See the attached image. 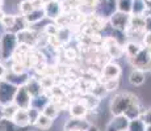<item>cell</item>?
Wrapping results in <instances>:
<instances>
[{"mask_svg":"<svg viewBox=\"0 0 151 131\" xmlns=\"http://www.w3.org/2000/svg\"><path fill=\"white\" fill-rule=\"evenodd\" d=\"M30 1H32V4H33L34 8H43L46 4L43 0H30Z\"/></svg>","mask_w":151,"mask_h":131,"instance_id":"obj_36","label":"cell"},{"mask_svg":"<svg viewBox=\"0 0 151 131\" xmlns=\"http://www.w3.org/2000/svg\"><path fill=\"white\" fill-rule=\"evenodd\" d=\"M146 80V75H145V71L143 69H139V68H135L130 72L129 75V83L134 87H139L145 83Z\"/></svg>","mask_w":151,"mask_h":131,"instance_id":"obj_16","label":"cell"},{"mask_svg":"<svg viewBox=\"0 0 151 131\" xmlns=\"http://www.w3.org/2000/svg\"><path fill=\"white\" fill-rule=\"evenodd\" d=\"M87 131H100V130H99L96 126H92V125H91V126H89V129L87 130Z\"/></svg>","mask_w":151,"mask_h":131,"instance_id":"obj_39","label":"cell"},{"mask_svg":"<svg viewBox=\"0 0 151 131\" xmlns=\"http://www.w3.org/2000/svg\"><path fill=\"white\" fill-rule=\"evenodd\" d=\"M91 126L88 121H86L84 118H74L71 117L67 122L65 123V129L68 130H80V131H87Z\"/></svg>","mask_w":151,"mask_h":131,"instance_id":"obj_11","label":"cell"},{"mask_svg":"<svg viewBox=\"0 0 151 131\" xmlns=\"http://www.w3.org/2000/svg\"><path fill=\"white\" fill-rule=\"evenodd\" d=\"M24 17L28 24H36V22L41 21L43 17H46L45 9L43 8H34L32 12H29L28 14H24Z\"/></svg>","mask_w":151,"mask_h":131,"instance_id":"obj_18","label":"cell"},{"mask_svg":"<svg viewBox=\"0 0 151 131\" xmlns=\"http://www.w3.org/2000/svg\"><path fill=\"white\" fill-rule=\"evenodd\" d=\"M33 9H34V7H33V4H32L30 0H22V1L20 3V5H19V11L22 14H28Z\"/></svg>","mask_w":151,"mask_h":131,"instance_id":"obj_30","label":"cell"},{"mask_svg":"<svg viewBox=\"0 0 151 131\" xmlns=\"http://www.w3.org/2000/svg\"><path fill=\"white\" fill-rule=\"evenodd\" d=\"M133 104H138V98L133 93H118L110 102V110L114 115H121Z\"/></svg>","mask_w":151,"mask_h":131,"instance_id":"obj_1","label":"cell"},{"mask_svg":"<svg viewBox=\"0 0 151 131\" xmlns=\"http://www.w3.org/2000/svg\"><path fill=\"white\" fill-rule=\"evenodd\" d=\"M45 33L47 34L49 37L50 36H58V33H59V28H58L57 24H47L45 26Z\"/></svg>","mask_w":151,"mask_h":131,"instance_id":"obj_33","label":"cell"},{"mask_svg":"<svg viewBox=\"0 0 151 131\" xmlns=\"http://www.w3.org/2000/svg\"><path fill=\"white\" fill-rule=\"evenodd\" d=\"M3 24V26L7 29H9V30H12L13 26H14V22H16V16H13V14H5L4 19L0 21Z\"/></svg>","mask_w":151,"mask_h":131,"instance_id":"obj_29","label":"cell"},{"mask_svg":"<svg viewBox=\"0 0 151 131\" xmlns=\"http://www.w3.org/2000/svg\"><path fill=\"white\" fill-rule=\"evenodd\" d=\"M130 17L132 16H130L129 13L117 11V12H114L110 16V26L120 31L127 30V28H129V25H130Z\"/></svg>","mask_w":151,"mask_h":131,"instance_id":"obj_5","label":"cell"},{"mask_svg":"<svg viewBox=\"0 0 151 131\" xmlns=\"http://www.w3.org/2000/svg\"><path fill=\"white\" fill-rule=\"evenodd\" d=\"M143 45H145V47L151 50V31H146L143 34Z\"/></svg>","mask_w":151,"mask_h":131,"instance_id":"obj_34","label":"cell"},{"mask_svg":"<svg viewBox=\"0 0 151 131\" xmlns=\"http://www.w3.org/2000/svg\"><path fill=\"white\" fill-rule=\"evenodd\" d=\"M34 126H36L37 129H41V130H49L51 126H53V118L47 117V115H45L43 113H41L38 121L36 122Z\"/></svg>","mask_w":151,"mask_h":131,"instance_id":"obj_21","label":"cell"},{"mask_svg":"<svg viewBox=\"0 0 151 131\" xmlns=\"http://www.w3.org/2000/svg\"><path fill=\"white\" fill-rule=\"evenodd\" d=\"M0 59H3V57H1V45H0Z\"/></svg>","mask_w":151,"mask_h":131,"instance_id":"obj_43","label":"cell"},{"mask_svg":"<svg viewBox=\"0 0 151 131\" xmlns=\"http://www.w3.org/2000/svg\"><path fill=\"white\" fill-rule=\"evenodd\" d=\"M133 3L134 0H117V11L130 14L133 12Z\"/></svg>","mask_w":151,"mask_h":131,"instance_id":"obj_22","label":"cell"},{"mask_svg":"<svg viewBox=\"0 0 151 131\" xmlns=\"http://www.w3.org/2000/svg\"><path fill=\"white\" fill-rule=\"evenodd\" d=\"M40 115H41V112H40L38 109H36V107L30 106L28 109V117H29V122H30V126H34L36 125V122L38 121Z\"/></svg>","mask_w":151,"mask_h":131,"instance_id":"obj_27","label":"cell"},{"mask_svg":"<svg viewBox=\"0 0 151 131\" xmlns=\"http://www.w3.org/2000/svg\"><path fill=\"white\" fill-rule=\"evenodd\" d=\"M130 62H132V64L134 66V68L143 69V71L147 69V67H151V51H150V49L143 47L134 58L130 59Z\"/></svg>","mask_w":151,"mask_h":131,"instance_id":"obj_6","label":"cell"},{"mask_svg":"<svg viewBox=\"0 0 151 131\" xmlns=\"http://www.w3.org/2000/svg\"><path fill=\"white\" fill-rule=\"evenodd\" d=\"M124 114L126 115V117L129 118L130 121H133V119H137V118H141L142 117V110H141V106H139V104L130 105Z\"/></svg>","mask_w":151,"mask_h":131,"instance_id":"obj_19","label":"cell"},{"mask_svg":"<svg viewBox=\"0 0 151 131\" xmlns=\"http://www.w3.org/2000/svg\"><path fill=\"white\" fill-rule=\"evenodd\" d=\"M0 45H1V57H3V59H8V58L16 51L17 45H19L17 34L13 33V31L4 33L1 36V38H0Z\"/></svg>","mask_w":151,"mask_h":131,"instance_id":"obj_2","label":"cell"},{"mask_svg":"<svg viewBox=\"0 0 151 131\" xmlns=\"http://www.w3.org/2000/svg\"><path fill=\"white\" fill-rule=\"evenodd\" d=\"M12 72L13 74H17V75H22V74H25V64H24V62H14L13 64H12Z\"/></svg>","mask_w":151,"mask_h":131,"instance_id":"obj_32","label":"cell"},{"mask_svg":"<svg viewBox=\"0 0 151 131\" xmlns=\"http://www.w3.org/2000/svg\"><path fill=\"white\" fill-rule=\"evenodd\" d=\"M129 131H146V123L142 118L133 119L129 123Z\"/></svg>","mask_w":151,"mask_h":131,"instance_id":"obj_24","label":"cell"},{"mask_svg":"<svg viewBox=\"0 0 151 131\" xmlns=\"http://www.w3.org/2000/svg\"><path fill=\"white\" fill-rule=\"evenodd\" d=\"M146 31H151V16L146 17Z\"/></svg>","mask_w":151,"mask_h":131,"instance_id":"obj_37","label":"cell"},{"mask_svg":"<svg viewBox=\"0 0 151 131\" xmlns=\"http://www.w3.org/2000/svg\"><path fill=\"white\" fill-rule=\"evenodd\" d=\"M88 106L83 102H75L70 106V115L74 118H86Z\"/></svg>","mask_w":151,"mask_h":131,"instance_id":"obj_15","label":"cell"},{"mask_svg":"<svg viewBox=\"0 0 151 131\" xmlns=\"http://www.w3.org/2000/svg\"><path fill=\"white\" fill-rule=\"evenodd\" d=\"M5 75H7V74H5V67L3 66L1 63H0V79H1V77H4Z\"/></svg>","mask_w":151,"mask_h":131,"instance_id":"obj_38","label":"cell"},{"mask_svg":"<svg viewBox=\"0 0 151 131\" xmlns=\"http://www.w3.org/2000/svg\"><path fill=\"white\" fill-rule=\"evenodd\" d=\"M42 113L45 115H47V117H50V118L54 119L58 115V107H57V105H55V104H51L50 102V104L46 105V107L42 110Z\"/></svg>","mask_w":151,"mask_h":131,"instance_id":"obj_28","label":"cell"},{"mask_svg":"<svg viewBox=\"0 0 151 131\" xmlns=\"http://www.w3.org/2000/svg\"><path fill=\"white\" fill-rule=\"evenodd\" d=\"M142 49L143 47H142L141 45H138V43H135V42H129V43H126V46H125V51H126L127 57H129L130 59L134 58Z\"/></svg>","mask_w":151,"mask_h":131,"instance_id":"obj_23","label":"cell"},{"mask_svg":"<svg viewBox=\"0 0 151 131\" xmlns=\"http://www.w3.org/2000/svg\"><path fill=\"white\" fill-rule=\"evenodd\" d=\"M97 5L101 11V17H110L117 9V0H100Z\"/></svg>","mask_w":151,"mask_h":131,"instance_id":"obj_10","label":"cell"},{"mask_svg":"<svg viewBox=\"0 0 151 131\" xmlns=\"http://www.w3.org/2000/svg\"><path fill=\"white\" fill-rule=\"evenodd\" d=\"M63 131H80V130H68V129H65Z\"/></svg>","mask_w":151,"mask_h":131,"instance_id":"obj_42","label":"cell"},{"mask_svg":"<svg viewBox=\"0 0 151 131\" xmlns=\"http://www.w3.org/2000/svg\"><path fill=\"white\" fill-rule=\"evenodd\" d=\"M25 87L28 88V91L32 94V97H37V96L42 94L43 87H42V84H41V80H36V79H28Z\"/></svg>","mask_w":151,"mask_h":131,"instance_id":"obj_17","label":"cell"},{"mask_svg":"<svg viewBox=\"0 0 151 131\" xmlns=\"http://www.w3.org/2000/svg\"><path fill=\"white\" fill-rule=\"evenodd\" d=\"M142 119L146 125H151V107H149L147 110H145L142 114Z\"/></svg>","mask_w":151,"mask_h":131,"instance_id":"obj_35","label":"cell"},{"mask_svg":"<svg viewBox=\"0 0 151 131\" xmlns=\"http://www.w3.org/2000/svg\"><path fill=\"white\" fill-rule=\"evenodd\" d=\"M12 122H13V125H16L20 129H21V127L30 126V122H29V117H28V110L19 109L16 112V114L13 115Z\"/></svg>","mask_w":151,"mask_h":131,"instance_id":"obj_13","label":"cell"},{"mask_svg":"<svg viewBox=\"0 0 151 131\" xmlns=\"http://www.w3.org/2000/svg\"><path fill=\"white\" fill-rule=\"evenodd\" d=\"M32 94L29 93L28 88L25 85H20L19 89H17V93L14 96V101L13 104L16 105L19 109H24V110H28L29 107L32 106Z\"/></svg>","mask_w":151,"mask_h":131,"instance_id":"obj_4","label":"cell"},{"mask_svg":"<svg viewBox=\"0 0 151 131\" xmlns=\"http://www.w3.org/2000/svg\"><path fill=\"white\" fill-rule=\"evenodd\" d=\"M130 119L126 117L125 114L121 115H114V118L109 122V125L106 126L105 131H121L125 129H129Z\"/></svg>","mask_w":151,"mask_h":131,"instance_id":"obj_7","label":"cell"},{"mask_svg":"<svg viewBox=\"0 0 151 131\" xmlns=\"http://www.w3.org/2000/svg\"><path fill=\"white\" fill-rule=\"evenodd\" d=\"M104 85H105L106 92L116 91V89L118 88V85H120V80H118V79H108V80H105Z\"/></svg>","mask_w":151,"mask_h":131,"instance_id":"obj_31","label":"cell"},{"mask_svg":"<svg viewBox=\"0 0 151 131\" xmlns=\"http://www.w3.org/2000/svg\"><path fill=\"white\" fill-rule=\"evenodd\" d=\"M146 131H151V125H146Z\"/></svg>","mask_w":151,"mask_h":131,"instance_id":"obj_41","label":"cell"},{"mask_svg":"<svg viewBox=\"0 0 151 131\" xmlns=\"http://www.w3.org/2000/svg\"><path fill=\"white\" fill-rule=\"evenodd\" d=\"M1 7H3V0H0V9H1Z\"/></svg>","mask_w":151,"mask_h":131,"instance_id":"obj_44","label":"cell"},{"mask_svg":"<svg viewBox=\"0 0 151 131\" xmlns=\"http://www.w3.org/2000/svg\"><path fill=\"white\" fill-rule=\"evenodd\" d=\"M146 3L143 1V0H134V3H133V12L134 14H141V16H143V13L146 12Z\"/></svg>","mask_w":151,"mask_h":131,"instance_id":"obj_26","label":"cell"},{"mask_svg":"<svg viewBox=\"0 0 151 131\" xmlns=\"http://www.w3.org/2000/svg\"><path fill=\"white\" fill-rule=\"evenodd\" d=\"M17 110H19V107H17L14 104L5 105V106H3V117L7 118V119H11V121H12L13 115L16 114Z\"/></svg>","mask_w":151,"mask_h":131,"instance_id":"obj_25","label":"cell"},{"mask_svg":"<svg viewBox=\"0 0 151 131\" xmlns=\"http://www.w3.org/2000/svg\"><path fill=\"white\" fill-rule=\"evenodd\" d=\"M19 87L9 81H0V105L5 106L14 101V96L17 93Z\"/></svg>","mask_w":151,"mask_h":131,"instance_id":"obj_3","label":"cell"},{"mask_svg":"<svg viewBox=\"0 0 151 131\" xmlns=\"http://www.w3.org/2000/svg\"><path fill=\"white\" fill-rule=\"evenodd\" d=\"M149 1H151V0H149Z\"/></svg>","mask_w":151,"mask_h":131,"instance_id":"obj_45","label":"cell"},{"mask_svg":"<svg viewBox=\"0 0 151 131\" xmlns=\"http://www.w3.org/2000/svg\"><path fill=\"white\" fill-rule=\"evenodd\" d=\"M17 39H19V43H22V45H33L36 42L37 37H36V33L34 31H30L28 29H22V30L17 31Z\"/></svg>","mask_w":151,"mask_h":131,"instance_id":"obj_14","label":"cell"},{"mask_svg":"<svg viewBox=\"0 0 151 131\" xmlns=\"http://www.w3.org/2000/svg\"><path fill=\"white\" fill-rule=\"evenodd\" d=\"M104 42H105V46H106V51H108V54L112 58L117 59V58H120L122 55V46L120 45V42L116 38L108 36Z\"/></svg>","mask_w":151,"mask_h":131,"instance_id":"obj_9","label":"cell"},{"mask_svg":"<svg viewBox=\"0 0 151 131\" xmlns=\"http://www.w3.org/2000/svg\"><path fill=\"white\" fill-rule=\"evenodd\" d=\"M4 16H5V13L3 12V9H0V21H1V20L4 19Z\"/></svg>","mask_w":151,"mask_h":131,"instance_id":"obj_40","label":"cell"},{"mask_svg":"<svg viewBox=\"0 0 151 131\" xmlns=\"http://www.w3.org/2000/svg\"><path fill=\"white\" fill-rule=\"evenodd\" d=\"M43 9H45L46 17L54 20V21L62 14V11H63L62 9V3H60L59 0H51V1L46 3L45 7H43Z\"/></svg>","mask_w":151,"mask_h":131,"instance_id":"obj_8","label":"cell"},{"mask_svg":"<svg viewBox=\"0 0 151 131\" xmlns=\"http://www.w3.org/2000/svg\"><path fill=\"white\" fill-rule=\"evenodd\" d=\"M121 67L114 62H110V63H106L103 68V76L105 80L108 79H118L121 76Z\"/></svg>","mask_w":151,"mask_h":131,"instance_id":"obj_12","label":"cell"},{"mask_svg":"<svg viewBox=\"0 0 151 131\" xmlns=\"http://www.w3.org/2000/svg\"><path fill=\"white\" fill-rule=\"evenodd\" d=\"M47 104H50V101H49V98L46 97L43 93L40 94V96H37V97H33V100H32V106L36 107V109H38L40 112H42Z\"/></svg>","mask_w":151,"mask_h":131,"instance_id":"obj_20","label":"cell"}]
</instances>
